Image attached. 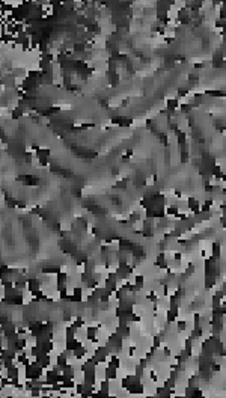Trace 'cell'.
<instances>
[{
	"instance_id": "9",
	"label": "cell",
	"mask_w": 226,
	"mask_h": 398,
	"mask_svg": "<svg viewBox=\"0 0 226 398\" xmlns=\"http://www.w3.org/2000/svg\"><path fill=\"white\" fill-rule=\"evenodd\" d=\"M220 253H222V246H220V243H213V256H214V258H219Z\"/></svg>"
},
{
	"instance_id": "4",
	"label": "cell",
	"mask_w": 226,
	"mask_h": 398,
	"mask_svg": "<svg viewBox=\"0 0 226 398\" xmlns=\"http://www.w3.org/2000/svg\"><path fill=\"white\" fill-rule=\"evenodd\" d=\"M68 281H69V276L67 272H62V270H60V272L56 274V283H58V285H65Z\"/></svg>"
},
{
	"instance_id": "11",
	"label": "cell",
	"mask_w": 226,
	"mask_h": 398,
	"mask_svg": "<svg viewBox=\"0 0 226 398\" xmlns=\"http://www.w3.org/2000/svg\"><path fill=\"white\" fill-rule=\"evenodd\" d=\"M85 323H86V321H85V318H83V317H81V315H79V317H77V318H76V321H74V323H72V324H74V326H76V327H77V329H81V327H83V326H85Z\"/></svg>"
},
{
	"instance_id": "8",
	"label": "cell",
	"mask_w": 226,
	"mask_h": 398,
	"mask_svg": "<svg viewBox=\"0 0 226 398\" xmlns=\"http://www.w3.org/2000/svg\"><path fill=\"white\" fill-rule=\"evenodd\" d=\"M60 272V267H44L42 273L44 274H58Z\"/></svg>"
},
{
	"instance_id": "14",
	"label": "cell",
	"mask_w": 226,
	"mask_h": 398,
	"mask_svg": "<svg viewBox=\"0 0 226 398\" xmlns=\"http://www.w3.org/2000/svg\"><path fill=\"white\" fill-rule=\"evenodd\" d=\"M30 395H32V397H39V395H42L39 386H33V389L30 391Z\"/></svg>"
},
{
	"instance_id": "13",
	"label": "cell",
	"mask_w": 226,
	"mask_h": 398,
	"mask_svg": "<svg viewBox=\"0 0 226 398\" xmlns=\"http://www.w3.org/2000/svg\"><path fill=\"white\" fill-rule=\"evenodd\" d=\"M186 327H187V323L184 320H178V323H177V329L179 330V332H184L186 330Z\"/></svg>"
},
{
	"instance_id": "12",
	"label": "cell",
	"mask_w": 226,
	"mask_h": 398,
	"mask_svg": "<svg viewBox=\"0 0 226 398\" xmlns=\"http://www.w3.org/2000/svg\"><path fill=\"white\" fill-rule=\"evenodd\" d=\"M134 283L137 285L139 288H142V287H143V283H145V278H143L142 274H137V276L134 278Z\"/></svg>"
},
{
	"instance_id": "1",
	"label": "cell",
	"mask_w": 226,
	"mask_h": 398,
	"mask_svg": "<svg viewBox=\"0 0 226 398\" xmlns=\"http://www.w3.org/2000/svg\"><path fill=\"white\" fill-rule=\"evenodd\" d=\"M95 380H97V368L88 369L83 372V382L86 385H95Z\"/></svg>"
},
{
	"instance_id": "3",
	"label": "cell",
	"mask_w": 226,
	"mask_h": 398,
	"mask_svg": "<svg viewBox=\"0 0 226 398\" xmlns=\"http://www.w3.org/2000/svg\"><path fill=\"white\" fill-rule=\"evenodd\" d=\"M81 345H85V344H81V341H79L77 338L65 341V350H69V351H74V350H77L79 347H81Z\"/></svg>"
},
{
	"instance_id": "10",
	"label": "cell",
	"mask_w": 226,
	"mask_h": 398,
	"mask_svg": "<svg viewBox=\"0 0 226 398\" xmlns=\"http://www.w3.org/2000/svg\"><path fill=\"white\" fill-rule=\"evenodd\" d=\"M74 389H76V392L79 394L80 397H81V395H83V394L86 392V383H85V382H81V383H77V385H76V388H74Z\"/></svg>"
},
{
	"instance_id": "7",
	"label": "cell",
	"mask_w": 226,
	"mask_h": 398,
	"mask_svg": "<svg viewBox=\"0 0 226 398\" xmlns=\"http://www.w3.org/2000/svg\"><path fill=\"white\" fill-rule=\"evenodd\" d=\"M76 382H74V379H71V377H65V380L62 382V386L65 389H72V388H76Z\"/></svg>"
},
{
	"instance_id": "5",
	"label": "cell",
	"mask_w": 226,
	"mask_h": 398,
	"mask_svg": "<svg viewBox=\"0 0 226 398\" xmlns=\"http://www.w3.org/2000/svg\"><path fill=\"white\" fill-rule=\"evenodd\" d=\"M68 359H69V358L67 356V353L63 351V353H60L59 356H58V359H56V363H58L59 367H62V368H63V367L68 363Z\"/></svg>"
},
{
	"instance_id": "6",
	"label": "cell",
	"mask_w": 226,
	"mask_h": 398,
	"mask_svg": "<svg viewBox=\"0 0 226 398\" xmlns=\"http://www.w3.org/2000/svg\"><path fill=\"white\" fill-rule=\"evenodd\" d=\"M108 365H112L113 368L119 369L121 368V359H119L116 354H110V359H108Z\"/></svg>"
},
{
	"instance_id": "2",
	"label": "cell",
	"mask_w": 226,
	"mask_h": 398,
	"mask_svg": "<svg viewBox=\"0 0 226 398\" xmlns=\"http://www.w3.org/2000/svg\"><path fill=\"white\" fill-rule=\"evenodd\" d=\"M41 283H42V282H41L39 279H36L35 276H33V278H29V279H27V290H29L30 294L41 290Z\"/></svg>"
}]
</instances>
